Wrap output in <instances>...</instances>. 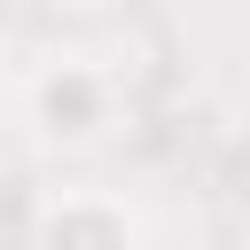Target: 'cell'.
<instances>
[{"mask_svg":"<svg viewBox=\"0 0 250 250\" xmlns=\"http://www.w3.org/2000/svg\"><path fill=\"white\" fill-rule=\"evenodd\" d=\"M31 109H39L47 141H102L117 125V86L94 62H47L39 86H31Z\"/></svg>","mask_w":250,"mask_h":250,"instance_id":"6da1fadb","label":"cell"},{"mask_svg":"<svg viewBox=\"0 0 250 250\" xmlns=\"http://www.w3.org/2000/svg\"><path fill=\"white\" fill-rule=\"evenodd\" d=\"M39 250H141V227H133L125 203L70 188L39 211Z\"/></svg>","mask_w":250,"mask_h":250,"instance_id":"7a4b0ae2","label":"cell"}]
</instances>
